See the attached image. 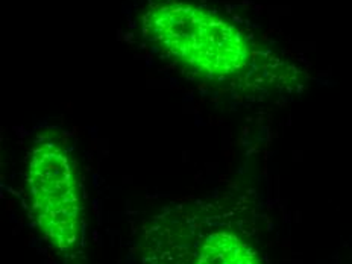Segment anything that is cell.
I'll use <instances>...</instances> for the list:
<instances>
[{"label":"cell","instance_id":"obj_1","mask_svg":"<svg viewBox=\"0 0 352 264\" xmlns=\"http://www.w3.org/2000/svg\"><path fill=\"white\" fill-rule=\"evenodd\" d=\"M142 31L161 55L205 82L243 88L296 82L289 64L263 50L239 25L201 5L155 0L143 12Z\"/></svg>","mask_w":352,"mask_h":264},{"label":"cell","instance_id":"obj_2","mask_svg":"<svg viewBox=\"0 0 352 264\" xmlns=\"http://www.w3.org/2000/svg\"><path fill=\"white\" fill-rule=\"evenodd\" d=\"M26 192L36 228L61 255L78 251L84 205L72 152L60 137L41 134L28 153Z\"/></svg>","mask_w":352,"mask_h":264},{"label":"cell","instance_id":"obj_3","mask_svg":"<svg viewBox=\"0 0 352 264\" xmlns=\"http://www.w3.org/2000/svg\"><path fill=\"white\" fill-rule=\"evenodd\" d=\"M193 264H263L255 249L237 232L216 230L197 246Z\"/></svg>","mask_w":352,"mask_h":264}]
</instances>
